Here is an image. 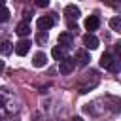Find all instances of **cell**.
I'll use <instances>...</instances> for the list:
<instances>
[{
    "label": "cell",
    "mask_w": 121,
    "mask_h": 121,
    "mask_svg": "<svg viewBox=\"0 0 121 121\" xmlns=\"http://www.w3.org/2000/svg\"><path fill=\"white\" fill-rule=\"evenodd\" d=\"M100 66L106 68V70H110V72H119V59L113 57V55H110V53H104L100 57Z\"/></svg>",
    "instance_id": "1"
},
{
    "label": "cell",
    "mask_w": 121,
    "mask_h": 121,
    "mask_svg": "<svg viewBox=\"0 0 121 121\" xmlns=\"http://www.w3.org/2000/svg\"><path fill=\"white\" fill-rule=\"evenodd\" d=\"M60 64H59V70H60V74H70L72 70H74V66H76V60L74 59H70V57H64V59H60L59 60Z\"/></svg>",
    "instance_id": "2"
},
{
    "label": "cell",
    "mask_w": 121,
    "mask_h": 121,
    "mask_svg": "<svg viewBox=\"0 0 121 121\" xmlns=\"http://www.w3.org/2000/svg\"><path fill=\"white\" fill-rule=\"evenodd\" d=\"M83 45H85L87 49H96V47H98V38H96L93 32H87V34L83 36Z\"/></svg>",
    "instance_id": "3"
},
{
    "label": "cell",
    "mask_w": 121,
    "mask_h": 121,
    "mask_svg": "<svg viewBox=\"0 0 121 121\" xmlns=\"http://www.w3.org/2000/svg\"><path fill=\"white\" fill-rule=\"evenodd\" d=\"M53 23H55V19H53V17H49V15L40 17V19L36 21V25H38V28H40V30H49V28L53 26Z\"/></svg>",
    "instance_id": "4"
},
{
    "label": "cell",
    "mask_w": 121,
    "mask_h": 121,
    "mask_svg": "<svg viewBox=\"0 0 121 121\" xmlns=\"http://www.w3.org/2000/svg\"><path fill=\"white\" fill-rule=\"evenodd\" d=\"M28 49H30V42H28V40H21V42L15 43V53L21 55V57H25V55L28 53Z\"/></svg>",
    "instance_id": "5"
},
{
    "label": "cell",
    "mask_w": 121,
    "mask_h": 121,
    "mask_svg": "<svg viewBox=\"0 0 121 121\" xmlns=\"http://www.w3.org/2000/svg\"><path fill=\"white\" fill-rule=\"evenodd\" d=\"M74 60H78L79 66H85V64L91 60V57H89V53H87L85 49H79V51H76V59H74Z\"/></svg>",
    "instance_id": "6"
},
{
    "label": "cell",
    "mask_w": 121,
    "mask_h": 121,
    "mask_svg": "<svg viewBox=\"0 0 121 121\" xmlns=\"http://www.w3.org/2000/svg\"><path fill=\"white\" fill-rule=\"evenodd\" d=\"M98 25H100V21H98V17H96V15H91V17H87V19H85V28H87L89 32L96 30V28H98Z\"/></svg>",
    "instance_id": "7"
},
{
    "label": "cell",
    "mask_w": 121,
    "mask_h": 121,
    "mask_svg": "<svg viewBox=\"0 0 121 121\" xmlns=\"http://www.w3.org/2000/svg\"><path fill=\"white\" fill-rule=\"evenodd\" d=\"M59 45H60L62 49H70V47H72V36H70L68 32H62V34L59 36Z\"/></svg>",
    "instance_id": "8"
},
{
    "label": "cell",
    "mask_w": 121,
    "mask_h": 121,
    "mask_svg": "<svg viewBox=\"0 0 121 121\" xmlns=\"http://www.w3.org/2000/svg\"><path fill=\"white\" fill-rule=\"evenodd\" d=\"M45 62H47V57H45V53H43V51H38V53L34 55V59H32V64H34L36 68L45 66Z\"/></svg>",
    "instance_id": "9"
},
{
    "label": "cell",
    "mask_w": 121,
    "mask_h": 121,
    "mask_svg": "<svg viewBox=\"0 0 121 121\" xmlns=\"http://www.w3.org/2000/svg\"><path fill=\"white\" fill-rule=\"evenodd\" d=\"M64 13H66V17H70V19H78V17H79V8L74 6V4H68V6L64 8Z\"/></svg>",
    "instance_id": "10"
},
{
    "label": "cell",
    "mask_w": 121,
    "mask_h": 121,
    "mask_svg": "<svg viewBox=\"0 0 121 121\" xmlns=\"http://www.w3.org/2000/svg\"><path fill=\"white\" fill-rule=\"evenodd\" d=\"M17 34H19L21 38H25V36H28V34H30V25H28L26 21H23V23H19V26H17Z\"/></svg>",
    "instance_id": "11"
},
{
    "label": "cell",
    "mask_w": 121,
    "mask_h": 121,
    "mask_svg": "<svg viewBox=\"0 0 121 121\" xmlns=\"http://www.w3.org/2000/svg\"><path fill=\"white\" fill-rule=\"evenodd\" d=\"M51 55H53V59H55V60H60V59H64V57H66V55H64V49H62L60 45L53 47V49H51Z\"/></svg>",
    "instance_id": "12"
},
{
    "label": "cell",
    "mask_w": 121,
    "mask_h": 121,
    "mask_svg": "<svg viewBox=\"0 0 121 121\" xmlns=\"http://www.w3.org/2000/svg\"><path fill=\"white\" fill-rule=\"evenodd\" d=\"M110 26H112V30L121 32V17H112L110 19Z\"/></svg>",
    "instance_id": "13"
},
{
    "label": "cell",
    "mask_w": 121,
    "mask_h": 121,
    "mask_svg": "<svg viewBox=\"0 0 121 121\" xmlns=\"http://www.w3.org/2000/svg\"><path fill=\"white\" fill-rule=\"evenodd\" d=\"M11 51H13V43H11V42H4L2 47H0V53H2V55H9Z\"/></svg>",
    "instance_id": "14"
},
{
    "label": "cell",
    "mask_w": 121,
    "mask_h": 121,
    "mask_svg": "<svg viewBox=\"0 0 121 121\" xmlns=\"http://www.w3.org/2000/svg\"><path fill=\"white\" fill-rule=\"evenodd\" d=\"M36 42H38L40 45H43V43L47 42V30H40V32L36 34Z\"/></svg>",
    "instance_id": "15"
},
{
    "label": "cell",
    "mask_w": 121,
    "mask_h": 121,
    "mask_svg": "<svg viewBox=\"0 0 121 121\" xmlns=\"http://www.w3.org/2000/svg\"><path fill=\"white\" fill-rule=\"evenodd\" d=\"M8 19H9V9L4 8V6H0V23H6Z\"/></svg>",
    "instance_id": "16"
},
{
    "label": "cell",
    "mask_w": 121,
    "mask_h": 121,
    "mask_svg": "<svg viewBox=\"0 0 121 121\" xmlns=\"http://www.w3.org/2000/svg\"><path fill=\"white\" fill-rule=\"evenodd\" d=\"M47 4H49V0H36V6L38 8H45Z\"/></svg>",
    "instance_id": "17"
},
{
    "label": "cell",
    "mask_w": 121,
    "mask_h": 121,
    "mask_svg": "<svg viewBox=\"0 0 121 121\" xmlns=\"http://www.w3.org/2000/svg\"><path fill=\"white\" fill-rule=\"evenodd\" d=\"M104 4H108V6H113V8H117V2L115 0H102Z\"/></svg>",
    "instance_id": "18"
},
{
    "label": "cell",
    "mask_w": 121,
    "mask_h": 121,
    "mask_svg": "<svg viewBox=\"0 0 121 121\" xmlns=\"http://www.w3.org/2000/svg\"><path fill=\"white\" fill-rule=\"evenodd\" d=\"M4 70V60H0V72Z\"/></svg>",
    "instance_id": "19"
},
{
    "label": "cell",
    "mask_w": 121,
    "mask_h": 121,
    "mask_svg": "<svg viewBox=\"0 0 121 121\" xmlns=\"http://www.w3.org/2000/svg\"><path fill=\"white\" fill-rule=\"evenodd\" d=\"M74 121H83V119L81 117H74Z\"/></svg>",
    "instance_id": "20"
},
{
    "label": "cell",
    "mask_w": 121,
    "mask_h": 121,
    "mask_svg": "<svg viewBox=\"0 0 121 121\" xmlns=\"http://www.w3.org/2000/svg\"><path fill=\"white\" fill-rule=\"evenodd\" d=\"M4 4H6V0H0V6H4Z\"/></svg>",
    "instance_id": "21"
}]
</instances>
